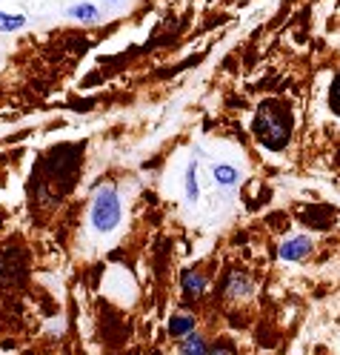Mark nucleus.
I'll return each instance as SVG.
<instances>
[{
    "label": "nucleus",
    "instance_id": "5",
    "mask_svg": "<svg viewBox=\"0 0 340 355\" xmlns=\"http://www.w3.org/2000/svg\"><path fill=\"white\" fill-rule=\"evenodd\" d=\"M180 290H184V298L189 304H197L206 295L209 281L203 275V270H184V275H180Z\"/></svg>",
    "mask_w": 340,
    "mask_h": 355
},
{
    "label": "nucleus",
    "instance_id": "13",
    "mask_svg": "<svg viewBox=\"0 0 340 355\" xmlns=\"http://www.w3.org/2000/svg\"><path fill=\"white\" fill-rule=\"evenodd\" d=\"M329 106H332V112L340 115V75L332 80V89H329Z\"/></svg>",
    "mask_w": 340,
    "mask_h": 355
},
{
    "label": "nucleus",
    "instance_id": "6",
    "mask_svg": "<svg viewBox=\"0 0 340 355\" xmlns=\"http://www.w3.org/2000/svg\"><path fill=\"white\" fill-rule=\"evenodd\" d=\"M223 295L232 298V301H240V298H249L252 295V278L240 270H232L223 281Z\"/></svg>",
    "mask_w": 340,
    "mask_h": 355
},
{
    "label": "nucleus",
    "instance_id": "10",
    "mask_svg": "<svg viewBox=\"0 0 340 355\" xmlns=\"http://www.w3.org/2000/svg\"><path fill=\"white\" fill-rule=\"evenodd\" d=\"M215 184H220V187H235L238 184V169L235 166H226V164H220V166H215Z\"/></svg>",
    "mask_w": 340,
    "mask_h": 355
},
{
    "label": "nucleus",
    "instance_id": "1",
    "mask_svg": "<svg viewBox=\"0 0 340 355\" xmlns=\"http://www.w3.org/2000/svg\"><path fill=\"white\" fill-rule=\"evenodd\" d=\"M292 126H294V118H292L289 103H283V101H263L258 106L252 132H255L258 144H263L271 152H280L292 141Z\"/></svg>",
    "mask_w": 340,
    "mask_h": 355
},
{
    "label": "nucleus",
    "instance_id": "11",
    "mask_svg": "<svg viewBox=\"0 0 340 355\" xmlns=\"http://www.w3.org/2000/svg\"><path fill=\"white\" fill-rule=\"evenodd\" d=\"M24 24H26L24 15H3V12H0V32H15Z\"/></svg>",
    "mask_w": 340,
    "mask_h": 355
},
{
    "label": "nucleus",
    "instance_id": "14",
    "mask_svg": "<svg viewBox=\"0 0 340 355\" xmlns=\"http://www.w3.org/2000/svg\"><path fill=\"white\" fill-rule=\"evenodd\" d=\"M69 15L78 17V20H95V17H98V9H95V6H89V3H83V6H72Z\"/></svg>",
    "mask_w": 340,
    "mask_h": 355
},
{
    "label": "nucleus",
    "instance_id": "9",
    "mask_svg": "<svg viewBox=\"0 0 340 355\" xmlns=\"http://www.w3.org/2000/svg\"><path fill=\"white\" fill-rule=\"evenodd\" d=\"M195 315L192 313H177V315H172V321H169V336L172 338H186L189 332H195Z\"/></svg>",
    "mask_w": 340,
    "mask_h": 355
},
{
    "label": "nucleus",
    "instance_id": "7",
    "mask_svg": "<svg viewBox=\"0 0 340 355\" xmlns=\"http://www.w3.org/2000/svg\"><path fill=\"white\" fill-rule=\"evenodd\" d=\"M309 252H312V238L309 235L289 238V241H283V247H280V258L283 261H303Z\"/></svg>",
    "mask_w": 340,
    "mask_h": 355
},
{
    "label": "nucleus",
    "instance_id": "4",
    "mask_svg": "<svg viewBox=\"0 0 340 355\" xmlns=\"http://www.w3.org/2000/svg\"><path fill=\"white\" fill-rule=\"evenodd\" d=\"M29 275V255L17 243L0 250V286H20Z\"/></svg>",
    "mask_w": 340,
    "mask_h": 355
},
{
    "label": "nucleus",
    "instance_id": "12",
    "mask_svg": "<svg viewBox=\"0 0 340 355\" xmlns=\"http://www.w3.org/2000/svg\"><path fill=\"white\" fill-rule=\"evenodd\" d=\"M186 198L189 201H197V166L189 164L186 169Z\"/></svg>",
    "mask_w": 340,
    "mask_h": 355
},
{
    "label": "nucleus",
    "instance_id": "2",
    "mask_svg": "<svg viewBox=\"0 0 340 355\" xmlns=\"http://www.w3.org/2000/svg\"><path fill=\"white\" fill-rule=\"evenodd\" d=\"M83 164V146L80 144H63L46 155V161L40 166V187L49 192V198H60L72 187L75 175Z\"/></svg>",
    "mask_w": 340,
    "mask_h": 355
},
{
    "label": "nucleus",
    "instance_id": "8",
    "mask_svg": "<svg viewBox=\"0 0 340 355\" xmlns=\"http://www.w3.org/2000/svg\"><path fill=\"white\" fill-rule=\"evenodd\" d=\"M212 347L206 344V338L197 336V332H189L186 338H180V349L177 355H209Z\"/></svg>",
    "mask_w": 340,
    "mask_h": 355
},
{
    "label": "nucleus",
    "instance_id": "16",
    "mask_svg": "<svg viewBox=\"0 0 340 355\" xmlns=\"http://www.w3.org/2000/svg\"><path fill=\"white\" fill-rule=\"evenodd\" d=\"M0 220H3V215H0Z\"/></svg>",
    "mask_w": 340,
    "mask_h": 355
},
{
    "label": "nucleus",
    "instance_id": "15",
    "mask_svg": "<svg viewBox=\"0 0 340 355\" xmlns=\"http://www.w3.org/2000/svg\"><path fill=\"white\" fill-rule=\"evenodd\" d=\"M209 355H238V349L229 344V341H220V344H215L212 347V352Z\"/></svg>",
    "mask_w": 340,
    "mask_h": 355
},
{
    "label": "nucleus",
    "instance_id": "3",
    "mask_svg": "<svg viewBox=\"0 0 340 355\" xmlns=\"http://www.w3.org/2000/svg\"><path fill=\"white\" fill-rule=\"evenodd\" d=\"M92 224L98 232H111L120 224V198L115 187H100L92 198Z\"/></svg>",
    "mask_w": 340,
    "mask_h": 355
}]
</instances>
